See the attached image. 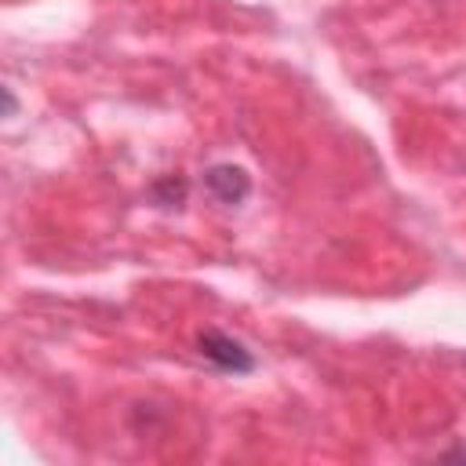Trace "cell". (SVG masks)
I'll return each instance as SVG.
<instances>
[{
    "label": "cell",
    "mask_w": 466,
    "mask_h": 466,
    "mask_svg": "<svg viewBox=\"0 0 466 466\" xmlns=\"http://www.w3.org/2000/svg\"><path fill=\"white\" fill-rule=\"evenodd\" d=\"M197 346H200V353H204L215 368H222V371L240 375V371H251V368H255V357L244 350V342H237V339H229V335H222V331H204V335L197 339Z\"/></svg>",
    "instance_id": "cell-1"
},
{
    "label": "cell",
    "mask_w": 466,
    "mask_h": 466,
    "mask_svg": "<svg viewBox=\"0 0 466 466\" xmlns=\"http://www.w3.org/2000/svg\"><path fill=\"white\" fill-rule=\"evenodd\" d=\"M204 182H208V189H211L222 204H240V200L248 197V189H251L248 171L237 167V164H215V167L204 175Z\"/></svg>",
    "instance_id": "cell-2"
}]
</instances>
